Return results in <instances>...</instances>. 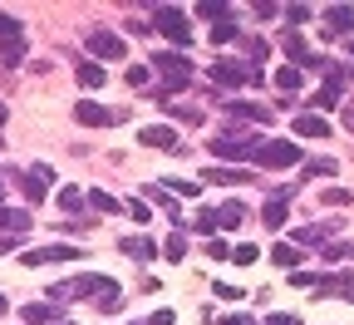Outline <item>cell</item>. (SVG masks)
Returning <instances> with one entry per match:
<instances>
[{"instance_id":"cell-32","label":"cell","mask_w":354,"mask_h":325,"mask_svg":"<svg viewBox=\"0 0 354 325\" xmlns=\"http://www.w3.org/2000/svg\"><path fill=\"white\" fill-rule=\"evenodd\" d=\"M25 50H30L25 39H10L6 50H0V64H20V60H25Z\"/></svg>"},{"instance_id":"cell-14","label":"cell","mask_w":354,"mask_h":325,"mask_svg":"<svg viewBox=\"0 0 354 325\" xmlns=\"http://www.w3.org/2000/svg\"><path fill=\"white\" fill-rule=\"evenodd\" d=\"M138 143H143V148H183V143H177V133H172L167 123H148V128H138Z\"/></svg>"},{"instance_id":"cell-23","label":"cell","mask_w":354,"mask_h":325,"mask_svg":"<svg viewBox=\"0 0 354 325\" xmlns=\"http://www.w3.org/2000/svg\"><path fill=\"white\" fill-rule=\"evenodd\" d=\"M118 247H123V256H138V261H153V256H158V247H153L148 237H123Z\"/></svg>"},{"instance_id":"cell-20","label":"cell","mask_w":354,"mask_h":325,"mask_svg":"<svg viewBox=\"0 0 354 325\" xmlns=\"http://www.w3.org/2000/svg\"><path fill=\"white\" fill-rule=\"evenodd\" d=\"M202 182H251V173H246V168H221V163H212V168L202 173Z\"/></svg>"},{"instance_id":"cell-1","label":"cell","mask_w":354,"mask_h":325,"mask_svg":"<svg viewBox=\"0 0 354 325\" xmlns=\"http://www.w3.org/2000/svg\"><path fill=\"white\" fill-rule=\"evenodd\" d=\"M261 143H266L261 133H246V128H227V133H216L207 148H212V158H216L221 168H227V163H236V168H241V163H256Z\"/></svg>"},{"instance_id":"cell-13","label":"cell","mask_w":354,"mask_h":325,"mask_svg":"<svg viewBox=\"0 0 354 325\" xmlns=\"http://www.w3.org/2000/svg\"><path fill=\"white\" fill-rule=\"evenodd\" d=\"M20 320H25V325H50V320L59 325L64 315H59L55 301H30V306H20Z\"/></svg>"},{"instance_id":"cell-12","label":"cell","mask_w":354,"mask_h":325,"mask_svg":"<svg viewBox=\"0 0 354 325\" xmlns=\"http://www.w3.org/2000/svg\"><path fill=\"white\" fill-rule=\"evenodd\" d=\"M74 118H79V123H88V128H109V123H118V114H113V109H104V104H94V99L74 104Z\"/></svg>"},{"instance_id":"cell-36","label":"cell","mask_w":354,"mask_h":325,"mask_svg":"<svg viewBox=\"0 0 354 325\" xmlns=\"http://www.w3.org/2000/svg\"><path fill=\"white\" fill-rule=\"evenodd\" d=\"M232 252H236V247H227L221 237H212V242H207V256H212V261H232Z\"/></svg>"},{"instance_id":"cell-47","label":"cell","mask_w":354,"mask_h":325,"mask_svg":"<svg viewBox=\"0 0 354 325\" xmlns=\"http://www.w3.org/2000/svg\"><path fill=\"white\" fill-rule=\"evenodd\" d=\"M339 118H344V128H349V133H354V104H349V109H344V114H339Z\"/></svg>"},{"instance_id":"cell-37","label":"cell","mask_w":354,"mask_h":325,"mask_svg":"<svg viewBox=\"0 0 354 325\" xmlns=\"http://www.w3.org/2000/svg\"><path fill=\"white\" fill-rule=\"evenodd\" d=\"M79 202H84L79 188H59V207H64V212H79Z\"/></svg>"},{"instance_id":"cell-27","label":"cell","mask_w":354,"mask_h":325,"mask_svg":"<svg viewBox=\"0 0 354 325\" xmlns=\"http://www.w3.org/2000/svg\"><path fill=\"white\" fill-rule=\"evenodd\" d=\"M162 256H167V261H183V256H187V237H183V231H172V237L162 242Z\"/></svg>"},{"instance_id":"cell-49","label":"cell","mask_w":354,"mask_h":325,"mask_svg":"<svg viewBox=\"0 0 354 325\" xmlns=\"http://www.w3.org/2000/svg\"><path fill=\"white\" fill-rule=\"evenodd\" d=\"M0 315H6V296H0Z\"/></svg>"},{"instance_id":"cell-43","label":"cell","mask_w":354,"mask_h":325,"mask_svg":"<svg viewBox=\"0 0 354 325\" xmlns=\"http://www.w3.org/2000/svg\"><path fill=\"white\" fill-rule=\"evenodd\" d=\"M295 193H300V182H281V188H276V193H271V197H281V202H290V197H295Z\"/></svg>"},{"instance_id":"cell-29","label":"cell","mask_w":354,"mask_h":325,"mask_svg":"<svg viewBox=\"0 0 354 325\" xmlns=\"http://www.w3.org/2000/svg\"><path fill=\"white\" fill-rule=\"evenodd\" d=\"M167 193H177V197H197V193H202V177H183V182L172 177V182H167Z\"/></svg>"},{"instance_id":"cell-18","label":"cell","mask_w":354,"mask_h":325,"mask_svg":"<svg viewBox=\"0 0 354 325\" xmlns=\"http://www.w3.org/2000/svg\"><path fill=\"white\" fill-rule=\"evenodd\" d=\"M295 138H330V123L305 109V114H295Z\"/></svg>"},{"instance_id":"cell-41","label":"cell","mask_w":354,"mask_h":325,"mask_svg":"<svg viewBox=\"0 0 354 325\" xmlns=\"http://www.w3.org/2000/svg\"><path fill=\"white\" fill-rule=\"evenodd\" d=\"M128 84L143 89V84H148V64H133V69H128Z\"/></svg>"},{"instance_id":"cell-45","label":"cell","mask_w":354,"mask_h":325,"mask_svg":"<svg viewBox=\"0 0 354 325\" xmlns=\"http://www.w3.org/2000/svg\"><path fill=\"white\" fill-rule=\"evenodd\" d=\"M15 247H20L15 237H0V256H6V252H15Z\"/></svg>"},{"instance_id":"cell-31","label":"cell","mask_w":354,"mask_h":325,"mask_svg":"<svg viewBox=\"0 0 354 325\" xmlns=\"http://www.w3.org/2000/svg\"><path fill=\"white\" fill-rule=\"evenodd\" d=\"M344 256H354V242H330V247L320 252V261H330V266H335V261H344Z\"/></svg>"},{"instance_id":"cell-8","label":"cell","mask_w":354,"mask_h":325,"mask_svg":"<svg viewBox=\"0 0 354 325\" xmlns=\"http://www.w3.org/2000/svg\"><path fill=\"white\" fill-rule=\"evenodd\" d=\"M30 227H35L30 207H6V212H0V237H15V242H25V237H30Z\"/></svg>"},{"instance_id":"cell-11","label":"cell","mask_w":354,"mask_h":325,"mask_svg":"<svg viewBox=\"0 0 354 325\" xmlns=\"http://www.w3.org/2000/svg\"><path fill=\"white\" fill-rule=\"evenodd\" d=\"M84 252L79 247H64V242H55V247H39V252H25L20 261L25 266H44V261H79Z\"/></svg>"},{"instance_id":"cell-6","label":"cell","mask_w":354,"mask_h":325,"mask_svg":"<svg viewBox=\"0 0 354 325\" xmlns=\"http://www.w3.org/2000/svg\"><path fill=\"white\" fill-rule=\"evenodd\" d=\"M84 44H88V55H94V60H123V55H128V39H123L118 30H104V25L88 30Z\"/></svg>"},{"instance_id":"cell-16","label":"cell","mask_w":354,"mask_h":325,"mask_svg":"<svg viewBox=\"0 0 354 325\" xmlns=\"http://www.w3.org/2000/svg\"><path fill=\"white\" fill-rule=\"evenodd\" d=\"M281 50L290 55V64H295V69H305L310 60H315V55H310V44L300 39V30H286V39H281Z\"/></svg>"},{"instance_id":"cell-46","label":"cell","mask_w":354,"mask_h":325,"mask_svg":"<svg viewBox=\"0 0 354 325\" xmlns=\"http://www.w3.org/2000/svg\"><path fill=\"white\" fill-rule=\"evenodd\" d=\"M6 182H10V173H0V212H6Z\"/></svg>"},{"instance_id":"cell-3","label":"cell","mask_w":354,"mask_h":325,"mask_svg":"<svg viewBox=\"0 0 354 325\" xmlns=\"http://www.w3.org/2000/svg\"><path fill=\"white\" fill-rule=\"evenodd\" d=\"M295 163H300V143H290V138H266L256 153V168H271V173L295 168Z\"/></svg>"},{"instance_id":"cell-21","label":"cell","mask_w":354,"mask_h":325,"mask_svg":"<svg viewBox=\"0 0 354 325\" xmlns=\"http://www.w3.org/2000/svg\"><path fill=\"white\" fill-rule=\"evenodd\" d=\"M271 261L286 266V271H295V261H305V252H300L295 242H276V247H271Z\"/></svg>"},{"instance_id":"cell-17","label":"cell","mask_w":354,"mask_h":325,"mask_svg":"<svg viewBox=\"0 0 354 325\" xmlns=\"http://www.w3.org/2000/svg\"><path fill=\"white\" fill-rule=\"evenodd\" d=\"M216 227H221V231L246 227V202H236V197H232V202H221V207H216Z\"/></svg>"},{"instance_id":"cell-10","label":"cell","mask_w":354,"mask_h":325,"mask_svg":"<svg viewBox=\"0 0 354 325\" xmlns=\"http://www.w3.org/2000/svg\"><path fill=\"white\" fill-rule=\"evenodd\" d=\"M335 227H339V222H310V227H300V231H295V247H320V252H325V247L335 242Z\"/></svg>"},{"instance_id":"cell-26","label":"cell","mask_w":354,"mask_h":325,"mask_svg":"<svg viewBox=\"0 0 354 325\" xmlns=\"http://www.w3.org/2000/svg\"><path fill=\"white\" fill-rule=\"evenodd\" d=\"M241 50H246V64H261L266 55H271V44H266L261 35H241Z\"/></svg>"},{"instance_id":"cell-35","label":"cell","mask_w":354,"mask_h":325,"mask_svg":"<svg viewBox=\"0 0 354 325\" xmlns=\"http://www.w3.org/2000/svg\"><path fill=\"white\" fill-rule=\"evenodd\" d=\"M330 173H335L330 158H310V163H305V177H330Z\"/></svg>"},{"instance_id":"cell-7","label":"cell","mask_w":354,"mask_h":325,"mask_svg":"<svg viewBox=\"0 0 354 325\" xmlns=\"http://www.w3.org/2000/svg\"><path fill=\"white\" fill-rule=\"evenodd\" d=\"M20 182H25V197H30V202H39L44 193H50V182H55V168H50V163H35V168H25V173H20Z\"/></svg>"},{"instance_id":"cell-52","label":"cell","mask_w":354,"mask_h":325,"mask_svg":"<svg viewBox=\"0 0 354 325\" xmlns=\"http://www.w3.org/2000/svg\"><path fill=\"white\" fill-rule=\"evenodd\" d=\"M0 148H6V138H0Z\"/></svg>"},{"instance_id":"cell-4","label":"cell","mask_w":354,"mask_h":325,"mask_svg":"<svg viewBox=\"0 0 354 325\" xmlns=\"http://www.w3.org/2000/svg\"><path fill=\"white\" fill-rule=\"evenodd\" d=\"M153 69L167 79V94H172V89H187V79H192V60H187L183 50H162V55H153Z\"/></svg>"},{"instance_id":"cell-9","label":"cell","mask_w":354,"mask_h":325,"mask_svg":"<svg viewBox=\"0 0 354 325\" xmlns=\"http://www.w3.org/2000/svg\"><path fill=\"white\" fill-rule=\"evenodd\" d=\"M325 35H330V39H335V35H339V39H354V6H330V10H325Z\"/></svg>"},{"instance_id":"cell-28","label":"cell","mask_w":354,"mask_h":325,"mask_svg":"<svg viewBox=\"0 0 354 325\" xmlns=\"http://www.w3.org/2000/svg\"><path fill=\"white\" fill-rule=\"evenodd\" d=\"M197 15L216 25V20H227V15H232V6H221V0H202V6H197Z\"/></svg>"},{"instance_id":"cell-54","label":"cell","mask_w":354,"mask_h":325,"mask_svg":"<svg viewBox=\"0 0 354 325\" xmlns=\"http://www.w3.org/2000/svg\"><path fill=\"white\" fill-rule=\"evenodd\" d=\"M59 325H69V320H59Z\"/></svg>"},{"instance_id":"cell-39","label":"cell","mask_w":354,"mask_h":325,"mask_svg":"<svg viewBox=\"0 0 354 325\" xmlns=\"http://www.w3.org/2000/svg\"><path fill=\"white\" fill-rule=\"evenodd\" d=\"M261 325H300V315H290V310H276V315H266Z\"/></svg>"},{"instance_id":"cell-25","label":"cell","mask_w":354,"mask_h":325,"mask_svg":"<svg viewBox=\"0 0 354 325\" xmlns=\"http://www.w3.org/2000/svg\"><path fill=\"white\" fill-rule=\"evenodd\" d=\"M286 217H290V212H286V202H281V197H271V202L261 207V222L271 227V231H281V227H286Z\"/></svg>"},{"instance_id":"cell-19","label":"cell","mask_w":354,"mask_h":325,"mask_svg":"<svg viewBox=\"0 0 354 325\" xmlns=\"http://www.w3.org/2000/svg\"><path fill=\"white\" fill-rule=\"evenodd\" d=\"M241 35H246V30L227 15V20H216V25H212V35H207V39H212V50H216V44H232V39H241Z\"/></svg>"},{"instance_id":"cell-44","label":"cell","mask_w":354,"mask_h":325,"mask_svg":"<svg viewBox=\"0 0 354 325\" xmlns=\"http://www.w3.org/2000/svg\"><path fill=\"white\" fill-rule=\"evenodd\" d=\"M172 320H177V315H172V310H167V306H162V310H153V315H148V325H172Z\"/></svg>"},{"instance_id":"cell-15","label":"cell","mask_w":354,"mask_h":325,"mask_svg":"<svg viewBox=\"0 0 354 325\" xmlns=\"http://www.w3.org/2000/svg\"><path fill=\"white\" fill-rule=\"evenodd\" d=\"M232 118H246V123H271V109H261V104H246V99H227L221 104Z\"/></svg>"},{"instance_id":"cell-51","label":"cell","mask_w":354,"mask_h":325,"mask_svg":"<svg viewBox=\"0 0 354 325\" xmlns=\"http://www.w3.org/2000/svg\"><path fill=\"white\" fill-rule=\"evenodd\" d=\"M133 325H148V320H133Z\"/></svg>"},{"instance_id":"cell-24","label":"cell","mask_w":354,"mask_h":325,"mask_svg":"<svg viewBox=\"0 0 354 325\" xmlns=\"http://www.w3.org/2000/svg\"><path fill=\"white\" fill-rule=\"evenodd\" d=\"M300 84H305V69H295V64H281L276 69V89H281V94H295Z\"/></svg>"},{"instance_id":"cell-22","label":"cell","mask_w":354,"mask_h":325,"mask_svg":"<svg viewBox=\"0 0 354 325\" xmlns=\"http://www.w3.org/2000/svg\"><path fill=\"white\" fill-rule=\"evenodd\" d=\"M74 74H79V84H84V89H104V79H109L99 60H84V64H79Z\"/></svg>"},{"instance_id":"cell-42","label":"cell","mask_w":354,"mask_h":325,"mask_svg":"<svg viewBox=\"0 0 354 325\" xmlns=\"http://www.w3.org/2000/svg\"><path fill=\"white\" fill-rule=\"evenodd\" d=\"M286 20H290V25H300V20H310V6H286Z\"/></svg>"},{"instance_id":"cell-33","label":"cell","mask_w":354,"mask_h":325,"mask_svg":"<svg viewBox=\"0 0 354 325\" xmlns=\"http://www.w3.org/2000/svg\"><path fill=\"white\" fill-rule=\"evenodd\" d=\"M0 39H6V44H10V39H25V35H20V20L6 15V10H0Z\"/></svg>"},{"instance_id":"cell-2","label":"cell","mask_w":354,"mask_h":325,"mask_svg":"<svg viewBox=\"0 0 354 325\" xmlns=\"http://www.w3.org/2000/svg\"><path fill=\"white\" fill-rule=\"evenodd\" d=\"M207 79H212L216 89H246V84L261 89V69L246 64V60H216V64L207 69Z\"/></svg>"},{"instance_id":"cell-5","label":"cell","mask_w":354,"mask_h":325,"mask_svg":"<svg viewBox=\"0 0 354 325\" xmlns=\"http://www.w3.org/2000/svg\"><path fill=\"white\" fill-rule=\"evenodd\" d=\"M153 20H158V30L172 39V50H187V39H192V30H187V10H177V6H158V10H153Z\"/></svg>"},{"instance_id":"cell-38","label":"cell","mask_w":354,"mask_h":325,"mask_svg":"<svg viewBox=\"0 0 354 325\" xmlns=\"http://www.w3.org/2000/svg\"><path fill=\"white\" fill-rule=\"evenodd\" d=\"M88 207H94V212H113L118 202H113L109 193H99V188H94V193H88Z\"/></svg>"},{"instance_id":"cell-30","label":"cell","mask_w":354,"mask_h":325,"mask_svg":"<svg viewBox=\"0 0 354 325\" xmlns=\"http://www.w3.org/2000/svg\"><path fill=\"white\" fill-rule=\"evenodd\" d=\"M192 227H197V231H207V237H216V231H221V227H216V207H202V212L192 217Z\"/></svg>"},{"instance_id":"cell-50","label":"cell","mask_w":354,"mask_h":325,"mask_svg":"<svg viewBox=\"0 0 354 325\" xmlns=\"http://www.w3.org/2000/svg\"><path fill=\"white\" fill-rule=\"evenodd\" d=\"M349 60H354V39H349Z\"/></svg>"},{"instance_id":"cell-34","label":"cell","mask_w":354,"mask_h":325,"mask_svg":"<svg viewBox=\"0 0 354 325\" xmlns=\"http://www.w3.org/2000/svg\"><path fill=\"white\" fill-rule=\"evenodd\" d=\"M232 261H236V266H256V261H261V252H256L251 242H241V247L232 252Z\"/></svg>"},{"instance_id":"cell-48","label":"cell","mask_w":354,"mask_h":325,"mask_svg":"<svg viewBox=\"0 0 354 325\" xmlns=\"http://www.w3.org/2000/svg\"><path fill=\"white\" fill-rule=\"evenodd\" d=\"M6 118H10V109H6V99H0V128H6Z\"/></svg>"},{"instance_id":"cell-40","label":"cell","mask_w":354,"mask_h":325,"mask_svg":"<svg viewBox=\"0 0 354 325\" xmlns=\"http://www.w3.org/2000/svg\"><path fill=\"white\" fill-rule=\"evenodd\" d=\"M325 202H330V207H349V193H344V188H325Z\"/></svg>"},{"instance_id":"cell-53","label":"cell","mask_w":354,"mask_h":325,"mask_svg":"<svg viewBox=\"0 0 354 325\" xmlns=\"http://www.w3.org/2000/svg\"><path fill=\"white\" fill-rule=\"evenodd\" d=\"M349 79H354V69H349Z\"/></svg>"}]
</instances>
